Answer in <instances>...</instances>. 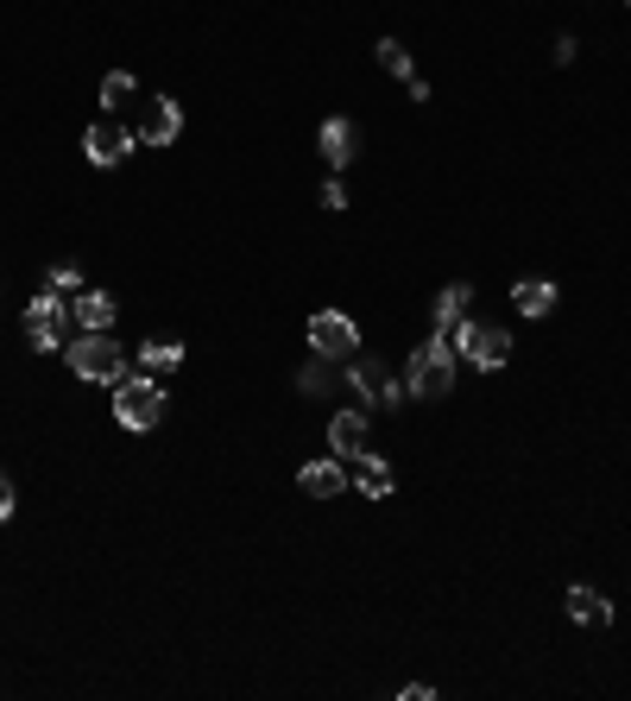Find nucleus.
Segmentation results:
<instances>
[{
  "label": "nucleus",
  "mask_w": 631,
  "mask_h": 701,
  "mask_svg": "<svg viewBox=\"0 0 631 701\" xmlns=\"http://www.w3.org/2000/svg\"><path fill=\"white\" fill-rule=\"evenodd\" d=\"M165 404H171V398H165V386H158V379H121V386H114V418H121L126 430H158L165 424Z\"/></svg>",
  "instance_id": "nucleus-4"
},
{
  "label": "nucleus",
  "mask_w": 631,
  "mask_h": 701,
  "mask_svg": "<svg viewBox=\"0 0 631 701\" xmlns=\"http://www.w3.org/2000/svg\"><path fill=\"white\" fill-rule=\"evenodd\" d=\"M323 158H329L335 171L354 158V121H341V114H335V121H323Z\"/></svg>",
  "instance_id": "nucleus-14"
},
{
  "label": "nucleus",
  "mask_w": 631,
  "mask_h": 701,
  "mask_svg": "<svg viewBox=\"0 0 631 701\" xmlns=\"http://www.w3.org/2000/svg\"><path fill=\"white\" fill-rule=\"evenodd\" d=\"M329 449L335 456H366V411H335L329 418Z\"/></svg>",
  "instance_id": "nucleus-9"
},
{
  "label": "nucleus",
  "mask_w": 631,
  "mask_h": 701,
  "mask_svg": "<svg viewBox=\"0 0 631 701\" xmlns=\"http://www.w3.org/2000/svg\"><path fill=\"white\" fill-rule=\"evenodd\" d=\"M298 386H303V392H323V386H329V373H323V354H316V366H303V373H298Z\"/></svg>",
  "instance_id": "nucleus-22"
},
{
  "label": "nucleus",
  "mask_w": 631,
  "mask_h": 701,
  "mask_svg": "<svg viewBox=\"0 0 631 701\" xmlns=\"http://www.w3.org/2000/svg\"><path fill=\"white\" fill-rule=\"evenodd\" d=\"M126 146H133V133H126L114 114H101V121L83 133V153H89V165H121L126 158Z\"/></svg>",
  "instance_id": "nucleus-8"
},
{
  "label": "nucleus",
  "mask_w": 631,
  "mask_h": 701,
  "mask_svg": "<svg viewBox=\"0 0 631 701\" xmlns=\"http://www.w3.org/2000/svg\"><path fill=\"white\" fill-rule=\"evenodd\" d=\"M133 89H139V83H133L126 70H108V76H101V101H108V114H114V108H126V101H133Z\"/></svg>",
  "instance_id": "nucleus-19"
},
{
  "label": "nucleus",
  "mask_w": 631,
  "mask_h": 701,
  "mask_svg": "<svg viewBox=\"0 0 631 701\" xmlns=\"http://www.w3.org/2000/svg\"><path fill=\"white\" fill-rule=\"evenodd\" d=\"M348 379H354V392H366L373 404H379V392H386V379H391V373H386L379 361H373V354H366V361H361V354H348Z\"/></svg>",
  "instance_id": "nucleus-15"
},
{
  "label": "nucleus",
  "mask_w": 631,
  "mask_h": 701,
  "mask_svg": "<svg viewBox=\"0 0 631 701\" xmlns=\"http://www.w3.org/2000/svg\"><path fill=\"white\" fill-rule=\"evenodd\" d=\"M511 304H518V316H549L556 285H549V278H518V285H511Z\"/></svg>",
  "instance_id": "nucleus-12"
},
{
  "label": "nucleus",
  "mask_w": 631,
  "mask_h": 701,
  "mask_svg": "<svg viewBox=\"0 0 631 701\" xmlns=\"http://www.w3.org/2000/svg\"><path fill=\"white\" fill-rule=\"evenodd\" d=\"M354 487L366 493V499H386L391 487H398V481H391V468L379 456H361V468H354Z\"/></svg>",
  "instance_id": "nucleus-16"
},
{
  "label": "nucleus",
  "mask_w": 631,
  "mask_h": 701,
  "mask_svg": "<svg viewBox=\"0 0 631 701\" xmlns=\"http://www.w3.org/2000/svg\"><path fill=\"white\" fill-rule=\"evenodd\" d=\"M45 291H58V298H76V291H83V273H76V266H51Z\"/></svg>",
  "instance_id": "nucleus-21"
},
{
  "label": "nucleus",
  "mask_w": 631,
  "mask_h": 701,
  "mask_svg": "<svg viewBox=\"0 0 631 701\" xmlns=\"http://www.w3.org/2000/svg\"><path fill=\"white\" fill-rule=\"evenodd\" d=\"M468 304H474V291H468V285H449V291L436 298V336H449L454 323L468 316Z\"/></svg>",
  "instance_id": "nucleus-17"
},
{
  "label": "nucleus",
  "mask_w": 631,
  "mask_h": 701,
  "mask_svg": "<svg viewBox=\"0 0 631 701\" xmlns=\"http://www.w3.org/2000/svg\"><path fill=\"white\" fill-rule=\"evenodd\" d=\"M404 379H411V392H417V398H449L454 392V348H449V336L423 341L417 354H411V373H404Z\"/></svg>",
  "instance_id": "nucleus-3"
},
{
  "label": "nucleus",
  "mask_w": 631,
  "mask_h": 701,
  "mask_svg": "<svg viewBox=\"0 0 631 701\" xmlns=\"http://www.w3.org/2000/svg\"><path fill=\"white\" fill-rule=\"evenodd\" d=\"M58 291H38L26 304V341L38 348V354H51V348H63V329H58Z\"/></svg>",
  "instance_id": "nucleus-7"
},
{
  "label": "nucleus",
  "mask_w": 631,
  "mask_h": 701,
  "mask_svg": "<svg viewBox=\"0 0 631 701\" xmlns=\"http://www.w3.org/2000/svg\"><path fill=\"white\" fill-rule=\"evenodd\" d=\"M310 348L323 361H348V354H361V329L341 310H323V316H310Z\"/></svg>",
  "instance_id": "nucleus-5"
},
{
  "label": "nucleus",
  "mask_w": 631,
  "mask_h": 701,
  "mask_svg": "<svg viewBox=\"0 0 631 701\" xmlns=\"http://www.w3.org/2000/svg\"><path fill=\"white\" fill-rule=\"evenodd\" d=\"M63 354L76 366V379H89V386H121L126 379V354L114 341V329H83V341H70Z\"/></svg>",
  "instance_id": "nucleus-1"
},
{
  "label": "nucleus",
  "mask_w": 631,
  "mask_h": 701,
  "mask_svg": "<svg viewBox=\"0 0 631 701\" xmlns=\"http://www.w3.org/2000/svg\"><path fill=\"white\" fill-rule=\"evenodd\" d=\"M70 316H76L83 329H114V298H108V291H76Z\"/></svg>",
  "instance_id": "nucleus-13"
},
{
  "label": "nucleus",
  "mask_w": 631,
  "mask_h": 701,
  "mask_svg": "<svg viewBox=\"0 0 631 701\" xmlns=\"http://www.w3.org/2000/svg\"><path fill=\"white\" fill-rule=\"evenodd\" d=\"M449 348L468 354V366H481V373H499V366L511 361V336L499 323H468V316H461L449 329Z\"/></svg>",
  "instance_id": "nucleus-2"
},
{
  "label": "nucleus",
  "mask_w": 631,
  "mask_h": 701,
  "mask_svg": "<svg viewBox=\"0 0 631 701\" xmlns=\"http://www.w3.org/2000/svg\"><path fill=\"white\" fill-rule=\"evenodd\" d=\"M379 63H386L391 76H404V83H411V76H417V70H411V51H404V45H398V38H379Z\"/></svg>",
  "instance_id": "nucleus-20"
},
{
  "label": "nucleus",
  "mask_w": 631,
  "mask_h": 701,
  "mask_svg": "<svg viewBox=\"0 0 631 701\" xmlns=\"http://www.w3.org/2000/svg\"><path fill=\"white\" fill-rule=\"evenodd\" d=\"M569 619H574V626H587V632H600L606 619H612V607H606L594 588H581V581H574V588H569Z\"/></svg>",
  "instance_id": "nucleus-11"
},
{
  "label": "nucleus",
  "mask_w": 631,
  "mask_h": 701,
  "mask_svg": "<svg viewBox=\"0 0 631 701\" xmlns=\"http://www.w3.org/2000/svg\"><path fill=\"white\" fill-rule=\"evenodd\" d=\"M323 209H348V183H341V178L323 183Z\"/></svg>",
  "instance_id": "nucleus-23"
},
{
  "label": "nucleus",
  "mask_w": 631,
  "mask_h": 701,
  "mask_svg": "<svg viewBox=\"0 0 631 701\" xmlns=\"http://www.w3.org/2000/svg\"><path fill=\"white\" fill-rule=\"evenodd\" d=\"M0 519H13V474L0 468Z\"/></svg>",
  "instance_id": "nucleus-24"
},
{
  "label": "nucleus",
  "mask_w": 631,
  "mask_h": 701,
  "mask_svg": "<svg viewBox=\"0 0 631 701\" xmlns=\"http://www.w3.org/2000/svg\"><path fill=\"white\" fill-rule=\"evenodd\" d=\"M178 361H183L178 341H146V348H139V366H146V373H171Z\"/></svg>",
  "instance_id": "nucleus-18"
},
{
  "label": "nucleus",
  "mask_w": 631,
  "mask_h": 701,
  "mask_svg": "<svg viewBox=\"0 0 631 701\" xmlns=\"http://www.w3.org/2000/svg\"><path fill=\"white\" fill-rule=\"evenodd\" d=\"M183 133V108L171 101V95H158V101H146V114H139V126H133V140H146V146H171Z\"/></svg>",
  "instance_id": "nucleus-6"
},
{
  "label": "nucleus",
  "mask_w": 631,
  "mask_h": 701,
  "mask_svg": "<svg viewBox=\"0 0 631 701\" xmlns=\"http://www.w3.org/2000/svg\"><path fill=\"white\" fill-rule=\"evenodd\" d=\"M298 487L310 493V499H335V493L348 487V474H341V461L335 456H323V461H310V468L298 474Z\"/></svg>",
  "instance_id": "nucleus-10"
}]
</instances>
